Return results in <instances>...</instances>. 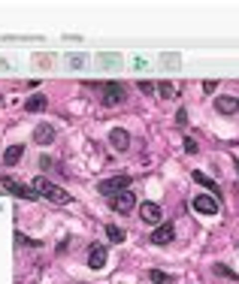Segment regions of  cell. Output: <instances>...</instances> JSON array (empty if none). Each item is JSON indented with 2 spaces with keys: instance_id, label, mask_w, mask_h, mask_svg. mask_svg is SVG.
Wrapping results in <instances>:
<instances>
[{
  "instance_id": "cell-18",
  "label": "cell",
  "mask_w": 239,
  "mask_h": 284,
  "mask_svg": "<svg viewBox=\"0 0 239 284\" xmlns=\"http://www.w3.org/2000/svg\"><path fill=\"white\" fill-rule=\"evenodd\" d=\"M148 281L151 284H173V278L167 272H161V269H148Z\"/></svg>"
},
{
  "instance_id": "cell-10",
  "label": "cell",
  "mask_w": 239,
  "mask_h": 284,
  "mask_svg": "<svg viewBox=\"0 0 239 284\" xmlns=\"http://www.w3.org/2000/svg\"><path fill=\"white\" fill-rule=\"evenodd\" d=\"M88 266L91 269H103L106 266V248L103 245H91L88 248Z\"/></svg>"
},
{
  "instance_id": "cell-24",
  "label": "cell",
  "mask_w": 239,
  "mask_h": 284,
  "mask_svg": "<svg viewBox=\"0 0 239 284\" xmlns=\"http://www.w3.org/2000/svg\"><path fill=\"white\" fill-rule=\"evenodd\" d=\"M185 151H188V154H194V151H197V142H194V139H191V136H188V139H185Z\"/></svg>"
},
{
  "instance_id": "cell-8",
  "label": "cell",
  "mask_w": 239,
  "mask_h": 284,
  "mask_svg": "<svg viewBox=\"0 0 239 284\" xmlns=\"http://www.w3.org/2000/svg\"><path fill=\"white\" fill-rule=\"evenodd\" d=\"M109 145H112L115 151H127V148H130V136H127V130L115 127V130L109 133Z\"/></svg>"
},
{
  "instance_id": "cell-15",
  "label": "cell",
  "mask_w": 239,
  "mask_h": 284,
  "mask_svg": "<svg viewBox=\"0 0 239 284\" xmlns=\"http://www.w3.org/2000/svg\"><path fill=\"white\" fill-rule=\"evenodd\" d=\"M191 179H194L197 185H203L206 190H215V193H218V185H215V179H209L206 173H200V170H194V173H191Z\"/></svg>"
},
{
  "instance_id": "cell-2",
  "label": "cell",
  "mask_w": 239,
  "mask_h": 284,
  "mask_svg": "<svg viewBox=\"0 0 239 284\" xmlns=\"http://www.w3.org/2000/svg\"><path fill=\"white\" fill-rule=\"evenodd\" d=\"M33 190H36L39 196H46L49 202H58V206H67V202H70V193H67L64 188L52 185V182H49V179H43V176L33 179Z\"/></svg>"
},
{
  "instance_id": "cell-1",
  "label": "cell",
  "mask_w": 239,
  "mask_h": 284,
  "mask_svg": "<svg viewBox=\"0 0 239 284\" xmlns=\"http://www.w3.org/2000/svg\"><path fill=\"white\" fill-rule=\"evenodd\" d=\"M85 88L97 91L103 106H118V103H124V97H127V88L121 82H85Z\"/></svg>"
},
{
  "instance_id": "cell-14",
  "label": "cell",
  "mask_w": 239,
  "mask_h": 284,
  "mask_svg": "<svg viewBox=\"0 0 239 284\" xmlns=\"http://www.w3.org/2000/svg\"><path fill=\"white\" fill-rule=\"evenodd\" d=\"M46 109V94H30L24 103V112H43Z\"/></svg>"
},
{
  "instance_id": "cell-6",
  "label": "cell",
  "mask_w": 239,
  "mask_h": 284,
  "mask_svg": "<svg viewBox=\"0 0 239 284\" xmlns=\"http://www.w3.org/2000/svg\"><path fill=\"white\" fill-rule=\"evenodd\" d=\"M191 206L200 212V215H215V212H218V199H215V196H209V193H200V196H194Z\"/></svg>"
},
{
  "instance_id": "cell-22",
  "label": "cell",
  "mask_w": 239,
  "mask_h": 284,
  "mask_svg": "<svg viewBox=\"0 0 239 284\" xmlns=\"http://www.w3.org/2000/svg\"><path fill=\"white\" fill-rule=\"evenodd\" d=\"M100 61H103V67H112V64L118 61V55H109V52H103V55H100Z\"/></svg>"
},
{
  "instance_id": "cell-3",
  "label": "cell",
  "mask_w": 239,
  "mask_h": 284,
  "mask_svg": "<svg viewBox=\"0 0 239 284\" xmlns=\"http://www.w3.org/2000/svg\"><path fill=\"white\" fill-rule=\"evenodd\" d=\"M0 188H3V190H9V193H12V196H18V199H36V196H39L33 188L21 185L18 179H9V176H3V179H0Z\"/></svg>"
},
{
  "instance_id": "cell-21",
  "label": "cell",
  "mask_w": 239,
  "mask_h": 284,
  "mask_svg": "<svg viewBox=\"0 0 239 284\" xmlns=\"http://www.w3.org/2000/svg\"><path fill=\"white\" fill-rule=\"evenodd\" d=\"M136 88H139L142 94H154V82H148V79H139V82H136Z\"/></svg>"
},
{
  "instance_id": "cell-5",
  "label": "cell",
  "mask_w": 239,
  "mask_h": 284,
  "mask_svg": "<svg viewBox=\"0 0 239 284\" xmlns=\"http://www.w3.org/2000/svg\"><path fill=\"white\" fill-rule=\"evenodd\" d=\"M112 209H115V212H121V215H130V212L136 209V196H133L130 190H124V193L112 196Z\"/></svg>"
},
{
  "instance_id": "cell-9",
  "label": "cell",
  "mask_w": 239,
  "mask_h": 284,
  "mask_svg": "<svg viewBox=\"0 0 239 284\" xmlns=\"http://www.w3.org/2000/svg\"><path fill=\"white\" fill-rule=\"evenodd\" d=\"M142 221L145 224H161L164 221V212L157 202H142Z\"/></svg>"
},
{
  "instance_id": "cell-4",
  "label": "cell",
  "mask_w": 239,
  "mask_h": 284,
  "mask_svg": "<svg viewBox=\"0 0 239 284\" xmlns=\"http://www.w3.org/2000/svg\"><path fill=\"white\" fill-rule=\"evenodd\" d=\"M127 185H130V176H112V179L100 182L97 190H100L103 196H118V193H124V190H127Z\"/></svg>"
},
{
  "instance_id": "cell-13",
  "label": "cell",
  "mask_w": 239,
  "mask_h": 284,
  "mask_svg": "<svg viewBox=\"0 0 239 284\" xmlns=\"http://www.w3.org/2000/svg\"><path fill=\"white\" fill-rule=\"evenodd\" d=\"M21 157H24V145H9L3 151V164L6 167H15V164H21Z\"/></svg>"
},
{
  "instance_id": "cell-12",
  "label": "cell",
  "mask_w": 239,
  "mask_h": 284,
  "mask_svg": "<svg viewBox=\"0 0 239 284\" xmlns=\"http://www.w3.org/2000/svg\"><path fill=\"white\" fill-rule=\"evenodd\" d=\"M33 142H39V145L55 142V127H52V124H39V127L33 130Z\"/></svg>"
},
{
  "instance_id": "cell-25",
  "label": "cell",
  "mask_w": 239,
  "mask_h": 284,
  "mask_svg": "<svg viewBox=\"0 0 239 284\" xmlns=\"http://www.w3.org/2000/svg\"><path fill=\"white\" fill-rule=\"evenodd\" d=\"M215 88H218V85H215V82H212V79H206V82H203V91H206V94H212V91H215Z\"/></svg>"
},
{
  "instance_id": "cell-11",
  "label": "cell",
  "mask_w": 239,
  "mask_h": 284,
  "mask_svg": "<svg viewBox=\"0 0 239 284\" xmlns=\"http://www.w3.org/2000/svg\"><path fill=\"white\" fill-rule=\"evenodd\" d=\"M215 112H221V115L239 112V97H215Z\"/></svg>"
},
{
  "instance_id": "cell-23",
  "label": "cell",
  "mask_w": 239,
  "mask_h": 284,
  "mask_svg": "<svg viewBox=\"0 0 239 284\" xmlns=\"http://www.w3.org/2000/svg\"><path fill=\"white\" fill-rule=\"evenodd\" d=\"M176 124H179V127H185V124H188V112H185V109H179V115H176Z\"/></svg>"
},
{
  "instance_id": "cell-20",
  "label": "cell",
  "mask_w": 239,
  "mask_h": 284,
  "mask_svg": "<svg viewBox=\"0 0 239 284\" xmlns=\"http://www.w3.org/2000/svg\"><path fill=\"white\" fill-rule=\"evenodd\" d=\"M85 61H88L85 55H70V67H73V70H82V67H85Z\"/></svg>"
},
{
  "instance_id": "cell-16",
  "label": "cell",
  "mask_w": 239,
  "mask_h": 284,
  "mask_svg": "<svg viewBox=\"0 0 239 284\" xmlns=\"http://www.w3.org/2000/svg\"><path fill=\"white\" fill-rule=\"evenodd\" d=\"M154 91H157V94H161V97H164V100H173V97H176V94H179V91H176V85H173V82H154Z\"/></svg>"
},
{
  "instance_id": "cell-7",
  "label": "cell",
  "mask_w": 239,
  "mask_h": 284,
  "mask_svg": "<svg viewBox=\"0 0 239 284\" xmlns=\"http://www.w3.org/2000/svg\"><path fill=\"white\" fill-rule=\"evenodd\" d=\"M173 236H176L173 224H157V230L151 233V245H170Z\"/></svg>"
},
{
  "instance_id": "cell-19",
  "label": "cell",
  "mask_w": 239,
  "mask_h": 284,
  "mask_svg": "<svg viewBox=\"0 0 239 284\" xmlns=\"http://www.w3.org/2000/svg\"><path fill=\"white\" fill-rule=\"evenodd\" d=\"M215 275H221V278H227V281H239V278H236V272H233V269H227L224 263H215Z\"/></svg>"
},
{
  "instance_id": "cell-17",
  "label": "cell",
  "mask_w": 239,
  "mask_h": 284,
  "mask_svg": "<svg viewBox=\"0 0 239 284\" xmlns=\"http://www.w3.org/2000/svg\"><path fill=\"white\" fill-rule=\"evenodd\" d=\"M106 236H109V242H115V245H121V242H124V236H127V233H124L121 227H115V224H109V227H106Z\"/></svg>"
}]
</instances>
